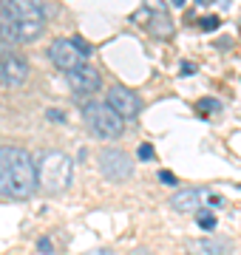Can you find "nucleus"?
Returning <instances> with one entry per match:
<instances>
[{"label":"nucleus","mask_w":241,"mask_h":255,"mask_svg":"<svg viewBox=\"0 0 241 255\" xmlns=\"http://www.w3.org/2000/svg\"><path fill=\"white\" fill-rule=\"evenodd\" d=\"M207 201H210V204H222V196H213V193H207Z\"/></svg>","instance_id":"obj_23"},{"label":"nucleus","mask_w":241,"mask_h":255,"mask_svg":"<svg viewBox=\"0 0 241 255\" xmlns=\"http://www.w3.org/2000/svg\"><path fill=\"white\" fill-rule=\"evenodd\" d=\"M48 119H54V122H65V114H60V111H48Z\"/></svg>","instance_id":"obj_21"},{"label":"nucleus","mask_w":241,"mask_h":255,"mask_svg":"<svg viewBox=\"0 0 241 255\" xmlns=\"http://www.w3.org/2000/svg\"><path fill=\"white\" fill-rule=\"evenodd\" d=\"M37 179L40 187L46 193H63L74 179V162L63 150H48L37 164Z\"/></svg>","instance_id":"obj_2"},{"label":"nucleus","mask_w":241,"mask_h":255,"mask_svg":"<svg viewBox=\"0 0 241 255\" xmlns=\"http://www.w3.org/2000/svg\"><path fill=\"white\" fill-rule=\"evenodd\" d=\"M196 3H202V6H207V3H213V0H196Z\"/></svg>","instance_id":"obj_25"},{"label":"nucleus","mask_w":241,"mask_h":255,"mask_svg":"<svg viewBox=\"0 0 241 255\" xmlns=\"http://www.w3.org/2000/svg\"><path fill=\"white\" fill-rule=\"evenodd\" d=\"M108 105L125 119L136 117L142 111V100L130 91V88H125V85H111V88H108Z\"/></svg>","instance_id":"obj_9"},{"label":"nucleus","mask_w":241,"mask_h":255,"mask_svg":"<svg viewBox=\"0 0 241 255\" xmlns=\"http://www.w3.org/2000/svg\"><path fill=\"white\" fill-rule=\"evenodd\" d=\"M37 250H40V253H51L54 247H51V241H48V238H40V241H37Z\"/></svg>","instance_id":"obj_20"},{"label":"nucleus","mask_w":241,"mask_h":255,"mask_svg":"<svg viewBox=\"0 0 241 255\" xmlns=\"http://www.w3.org/2000/svg\"><path fill=\"white\" fill-rule=\"evenodd\" d=\"M0 14L20 23H43L46 0H0Z\"/></svg>","instance_id":"obj_5"},{"label":"nucleus","mask_w":241,"mask_h":255,"mask_svg":"<svg viewBox=\"0 0 241 255\" xmlns=\"http://www.w3.org/2000/svg\"><path fill=\"white\" fill-rule=\"evenodd\" d=\"M159 179H162L165 184H176V176L170 173V170H159Z\"/></svg>","instance_id":"obj_19"},{"label":"nucleus","mask_w":241,"mask_h":255,"mask_svg":"<svg viewBox=\"0 0 241 255\" xmlns=\"http://www.w3.org/2000/svg\"><path fill=\"white\" fill-rule=\"evenodd\" d=\"M85 255H114V253H111V250H102V247H100V250H91V253H85Z\"/></svg>","instance_id":"obj_22"},{"label":"nucleus","mask_w":241,"mask_h":255,"mask_svg":"<svg viewBox=\"0 0 241 255\" xmlns=\"http://www.w3.org/2000/svg\"><path fill=\"white\" fill-rule=\"evenodd\" d=\"M219 108H222V102L213 100V97H204V100H199V111H202V114H216Z\"/></svg>","instance_id":"obj_15"},{"label":"nucleus","mask_w":241,"mask_h":255,"mask_svg":"<svg viewBox=\"0 0 241 255\" xmlns=\"http://www.w3.org/2000/svg\"><path fill=\"white\" fill-rule=\"evenodd\" d=\"M202 28H204V31H213V28H219V17H213V14H207V17L202 20Z\"/></svg>","instance_id":"obj_17"},{"label":"nucleus","mask_w":241,"mask_h":255,"mask_svg":"<svg viewBox=\"0 0 241 255\" xmlns=\"http://www.w3.org/2000/svg\"><path fill=\"white\" fill-rule=\"evenodd\" d=\"M207 193L196 190V187H185V190H179L173 199H170V207L176 210V213H196V210L202 207V201Z\"/></svg>","instance_id":"obj_11"},{"label":"nucleus","mask_w":241,"mask_h":255,"mask_svg":"<svg viewBox=\"0 0 241 255\" xmlns=\"http://www.w3.org/2000/svg\"><path fill=\"white\" fill-rule=\"evenodd\" d=\"M100 173L105 176L108 182H125V179L133 173L128 153L120 150V147H108V150H102L100 153Z\"/></svg>","instance_id":"obj_6"},{"label":"nucleus","mask_w":241,"mask_h":255,"mask_svg":"<svg viewBox=\"0 0 241 255\" xmlns=\"http://www.w3.org/2000/svg\"><path fill=\"white\" fill-rule=\"evenodd\" d=\"M26 77H28V63L20 54H3L0 57V82H3V85H9V88L23 85Z\"/></svg>","instance_id":"obj_10"},{"label":"nucleus","mask_w":241,"mask_h":255,"mask_svg":"<svg viewBox=\"0 0 241 255\" xmlns=\"http://www.w3.org/2000/svg\"><path fill=\"white\" fill-rule=\"evenodd\" d=\"M88 57H91V46L85 40H80V37H60V40H54L48 46V60L65 74L85 65Z\"/></svg>","instance_id":"obj_4"},{"label":"nucleus","mask_w":241,"mask_h":255,"mask_svg":"<svg viewBox=\"0 0 241 255\" xmlns=\"http://www.w3.org/2000/svg\"><path fill=\"white\" fill-rule=\"evenodd\" d=\"M187 250L193 255H227L230 253V244L224 238H199V241H190Z\"/></svg>","instance_id":"obj_12"},{"label":"nucleus","mask_w":241,"mask_h":255,"mask_svg":"<svg viewBox=\"0 0 241 255\" xmlns=\"http://www.w3.org/2000/svg\"><path fill=\"white\" fill-rule=\"evenodd\" d=\"M150 31H153V37H167L173 28H170V23H167V14H153V20H150Z\"/></svg>","instance_id":"obj_13"},{"label":"nucleus","mask_w":241,"mask_h":255,"mask_svg":"<svg viewBox=\"0 0 241 255\" xmlns=\"http://www.w3.org/2000/svg\"><path fill=\"white\" fill-rule=\"evenodd\" d=\"M83 119L100 139H120L125 130V117H120L108 102H85Z\"/></svg>","instance_id":"obj_3"},{"label":"nucleus","mask_w":241,"mask_h":255,"mask_svg":"<svg viewBox=\"0 0 241 255\" xmlns=\"http://www.w3.org/2000/svg\"><path fill=\"white\" fill-rule=\"evenodd\" d=\"M43 34V23H20L0 14V37L6 43H34Z\"/></svg>","instance_id":"obj_7"},{"label":"nucleus","mask_w":241,"mask_h":255,"mask_svg":"<svg viewBox=\"0 0 241 255\" xmlns=\"http://www.w3.org/2000/svg\"><path fill=\"white\" fill-rule=\"evenodd\" d=\"M196 224H199L202 230H213L216 227V216L210 213V210L199 207V210H196Z\"/></svg>","instance_id":"obj_14"},{"label":"nucleus","mask_w":241,"mask_h":255,"mask_svg":"<svg viewBox=\"0 0 241 255\" xmlns=\"http://www.w3.org/2000/svg\"><path fill=\"white\" fill-rule=\"evenodd\" d=\"M173 6H185V0H173Z\"/></svg>","instance_id":"obj_24"},{"label":"nucleus","mask_w":241,"mask_h":255,"mask_svg":"<svg viewBox=\"0 0 241 255\" xmlns=\"http://www.w3.org/2000/svg\"><path fill=\"white\" fill-rule=\"evenodd\" d=\"M136 156H139L142 162H150V159L156 156V150H153V145H139V150H136Z\"/></svg>","instance_id":"obj_16"},{"label":"nucleus","mask_w":241,"mask_h":255,"mask_svg":"<svg viewBox=\"0 0 241 255\" xmlns=\"http://www.w3.org/2000/svg\"><path fill=\"white\" fill-rule=\"evenodd\" d=\"M37 164L23 147H0V196L14 201H26L37 190Z\"/></svg>","instance_id":"obj_1"},{"label":"nucleus","mask_w":241,"mask_h":255,"mask_svg":"<svg viewBox=\"0 0 241 255\" xmlns=\"http://www.w3.org/2000/svg\"><path fill=\"white\" fill-rule=\"evenodd\" d=\"M68 85H71V91L80 94V97H91L102 88V77L100 71L94 68V65H80L74 71H68Z\"/></svg>","instance_id":"obj_8"},{"label":"nucleus","mask_w":241,"mask_h":255,"mask_svg":"<svg viewBox=\"0 0 241 255\" xmlns=\"http://www.w3.org/2000/svg\"><path fill=\"white\" fill-rule=\"evenodd\" d=\"M145 6H148V9H156V14H167V9H165L162 0H145Z\"/></svg>","instance_id":"obj_18"}]
</instances>
